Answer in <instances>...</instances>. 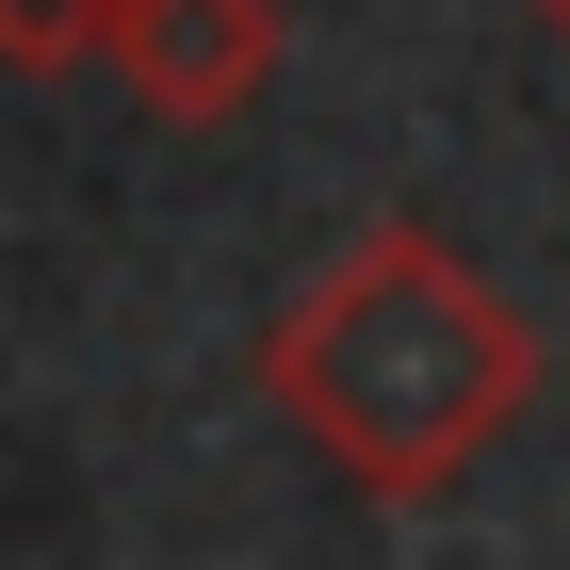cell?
I'll return each mask as SVG.
<instances>
[{"instance_id": "3", "label": "cell", "mask_w": 570, "mask_h": 570, "mask_svg": "<svg viewBox=\"0 0 570 570\" xmlns=\"http://www.w3.org/2000/svg\"><path fill=\"white\" fill-rule=\"evenodd\" d=\"M98 33H115V0H0V66H33V82L98 66Z\"/></svg>"}, {"instance_id": "2", "label": "cell", "mask_w": 570, "mask_h": 570, "mask_svg": "<svg viewBox=\"0 0 570 570\" xmlns=\"http://www.w3.org/2000/svg\"><path fill=\"white\" fill-rule=\"evenodd\" d=\"M98 66L164 115V131H228L277 82V0H115Z\"/></svg>"}, {"instance_id": "4", "label": "cell", "mask_w": 570, "mask_h": 570, "mask_svg": "<svg viewBox=\"0 0 570 570\" xmlns=\"http://www.w3.org/2000/svg\"><path fill=\"white\" fill-rule=\"evenodd\" d=\"M522 17H538V33H554V49H570V0H522Z\"/></svg>"}, {"instance_id": "1", "label": "cell", "mask_w": 570, "mask_h": 570, "mask_svg": "<svg viewBox=\"0 0 570 570\" xmlns=\"http://www.w3.org/2000/svg\"><path fill=\"white\" fill-rule=\"evenodd\" d=\"M277 424L358 489V505H440L456 473H489V440L538 407V326L489 294L473 245L375 213L343 262H309L262 326Z\"/></svg>"}]
</instances>
